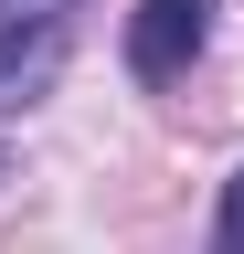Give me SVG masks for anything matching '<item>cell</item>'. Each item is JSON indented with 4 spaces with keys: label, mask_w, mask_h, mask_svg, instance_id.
<instances>
[{
    "label": "cell",
    "mask_w": 244,
    "mask_h": 254,
    "mask_svg": "<svg viewBox=\"0 0 244 254\" xmlns=\"http://www.w3.org/2000/svg\"><path fill=\"white\" fill-rule=\"evenodd\" d=\"M53 74H64V32H0V117H21Z\"/></svg>",
    "instance_id": "cell-2"
},
{
    "label": "cell",
    "mask_w": 244,
    "mask_h": 254,
    "mask_svg": "<svg viewBox=\"0 0 244 254\" xmlns=\"http://www.w3.org/2000/svg\"><path fill=\"white\" fill-rule=\"evenodd\" d=\"M202 43H212V0H138L128 11V74L138 85H180Z\"/></svg>",
    "instance_id": "cell-1"
},
{
    "label": "cell",
    "mask_w": 244,
    "mask_h": 254,
    "mask_svg": "<svg viewBox=\"0 0 244 254\" xmlns=\"http://www.w3.org/2000/svg\"><path fill=\"white\" fill-rule=\"evenodd\" d=\"M212 254H244V170L223 180V212H212Z\"/></svg>",
    "instance_id": "cell-4"
},
{
    "label": "cell",
    "mask_w": 244,
    "mask_h": 254,
    "mask_svg": "<svg viewBox=\"0 0 244 254\" xmlns=\"http://www.w3.org/2000/svg\"><path fill=\"white\" fill-rule=\"evenodd\" d=\"M75 0H0V32H64Z\"/></svg>",
    "instance_id": "cell-3"
}]
</instances>
